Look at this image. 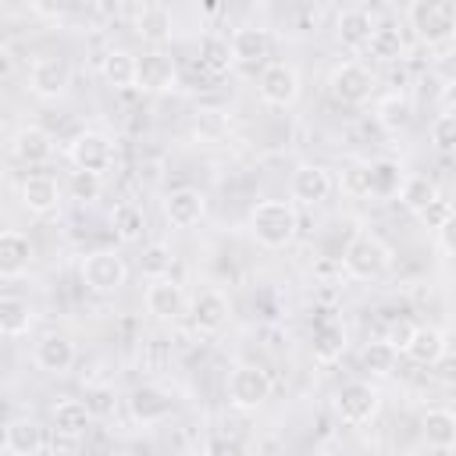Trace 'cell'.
Wrapping results in <instances>:
<instances>
[{
  "label": "cell",
  "mask_w": 456,
  "mask_h": 456,
  "mask_svg": "<svg viewBox=\"0 0 456 456\" xmlns=\"http://www.w3.org/2000/svg\"><path fill=\"white\" fill-rule=\"evenodd\" d=\"M299 232V214L289 200H260L249 207V235L264 249H285Z\"/></svg>",
  "instance_id": "cell-1"
},
{
  "label": "cell",
  "mask_w": 456,
  "mask_h": 456,
  "mask_svg": "<svg viewBox=\"0 0 456 456\" xmlns=\"http://www.w3.org/2000/svg\"><path fill=\"white\" fill-rule=\"evenodd\" d=\"M406 21L420 43L442 46L456 39V0H410Z\"/></svg>",
  "instance_id": "cell-2"
},
{
  "label": "cell",
  "mask_w": 456,
  "mask_h": 456,
  "mask_svg": "<svg viewBox=\"0 0 456 456\" xmlns=\"http://www.w3.org/2000/svg\"><path fill=\"white\" fill-rule=\"evenodd\" d=\"M392 267V249L385 239H378L374 232H360L349 239V246L342 249V271L353 281H374Z\"/></svg>",
  "instance_id": "cell-3"
},
{
  "label": "cell",
  "mask_w": 456,
  "mask_h": 456,
  "mask_svg": "<svg viewBox=\"0 0 456 456\" xmlns=\"http://www.w3.org/2000/svg\"><path fill=\"white\" fill-rule=\"evenodd\" d=\"M271 388H274V381H271V374L260 363H239V367H232L228 385H224L228 403L235 410H242V413L264 406L271 399Z\"/></svg>",
  "instance_id": "cell-4"
},
{
  "label": "cell",
  "mask_w": 456,
  "mask_h": 456,
  "mask_svg": "<svg viewBox=\"0 0 456 456\" xmlns=\"http://www.w3.org/2000/svg\"><path fill=\"white\" fill-rule=\"evenodd\" d=\"M78 274H82V285H86L89 292L107 296V292H118V289L128 281V264H125V256H118L114 249H93V253L82 256Z\"/></svg>",
  "instance_id": "cell-5"
},
{
  "label": "cell",
  "mask_w": 456,
  "mask_h": 456,
  "mask_svg": "<svg viewBox=\"0 0 456 456\" xmlns=\"http://www.w3.org/2000/svg\"><path fill=\"white\" fill-rule=\"evenodd\" d=\"M331 406H335V417H338L346 428H363V424H370V420L378 417L381 395H378V388L367 385V381H346V385L335 392Z\"/></svg>",
  "instance_id": "cell-6"
},
{
  "label": "cell",
  "mask_w": 456,
  "mask_h": 456,
  "mask_svg": "<svg viewBox=\"0 0 456 456\" xmlns=\"http://www.w3.org/2000/svg\"><path fill=\"white\" fill-rule=\"evenodd\" d=\"M64 153H68V160H71L75 171L107 175L114 167V142H110V135H103L96 128H86V132L71 135L68 146H64Z\"/></svg>",
  "instance_id": "cell-7"
},
{
  "label": "cell",
  "mask_w": 456,
  "mask_h": 456,
  "mask_svg": "<svg viewBox=\"0 0 456 456\" xmlns=\"http://www.w3.org/2000/svg\"><path fill=\"white\" fill-rule=\"evenodd\" d=\"M328 93L346 103V107H356V103H367L370 93H374V75L370 68H363L360 61H342L331 68L328 75Z\"/></svg>",
  "instance_id": "cell-8"
},
{
  "label": "cell",
  "mask_w": 456,
  "mask_h": 456,
  "mask_svg": "<svg viewBox=\"0 0 456 456\" xmlns=\"http://www.w3.org/2000/svg\"><path fill=\"white\" fill-rule=\"evenodd\" d=\"M256 93L267 107H292L299 100V71L285 61H267L256 75Z\"/></svg>",
  "instance_id": "cell-9"
},
{
  "label": "cell",
  "mask_w": 456,
  "mask_h": 456,
  "mask_svg": "<svg viewBox=\"0 0 456 456\" xmlns=\"http://www.w3.org/2000/svg\"><path fill=\"white\" fill-rule=\"evenodd\" d=\"M71 86V64L68 57H57V53H46V57H36L32 68H28V93L39 96V100H57L64 96Z\"/></svg>",
  "instance_id": "cell-10"
},
{
  "label": "cell",
  "mask_w": 456,
  "mask_h": 456,
  "mask_svg": "<svg viewBox=\"0 0 456 456\" xmlns=\"http://www.w3.org/2000/svg\"><path fill=\"white\" fill-rule=\"evenodd\" d=\"M142 303H146V314H153L157 321H178V317L185 314V306H189L185 289H182V285H178L171 274L150 278Z\"/></svg>",
  "instance_id": "cell-11"
},
{
  "label": "cell",
  "mask_w": 456,
  "mask_h": 456,
  "mask_svg": "<svg viewBox=\"0 0 456 456\" xmlns=\"http://www.w3.org/2000/svg\"><path fill=\"white\" fill-rule=\"evenodd\" d=\"M289 196L303 207H317L331 196V175L321 164H299L289 178Z\"/></svg>",
  "instance_id": "cell-12"
},
{
  "label": "cell",
  "mask_w": 456,
  "mask_h": 456,
  "mask_svg": "<svg viewBox=\"0 0 456 456\" xmlns=\"http://www.w3.org/2000/svg\"><path fill=\"white\" fill-rule=\"evenodd\" d=\"M164 217L171 228H192L207 217V196L192 185H182V189H171L164 196Z\"/></svg>",
  "instance_id": "cell-13"
},
{
  "label": "cell",
  "mask_w": 456,
  "mask_h": 456,
  "mask_svg": "<svg viewBox=\"0 0 456 456\" xmlns=\"http://www.w3.org/2000/svg\"><path fill=\"white\" fill-rule=\"evenodd\" d=\"M228 314H232V306H228V296H224L221 289H203V292H196V299L189 303V321H192V328L203 331V335L221 331V328L228 324Z\"/></svg>",
  "instance_id": "cell-14"
},
{
  "label": "cell",
  "mask_w": 456,
  "mask_h": 456,
  "mask_svg": "<svg viewBox=\"0 0 456 456\" xmlns=\"http://www.w3.org/2000/svg\"><path fill=\"white\" fill-rule=\"evenodd\" d=\"M75 342L68 338V335H57V331H50V335H43L36 346H32V363L39 367V370H46V374H68L71 367H75Z\"/></svg>",
  "instance_id": "cell-15"
},
{
  "label": "cell",
  "mask_w": 456,
  "mask_h": 456,
  "mask_svg": "<svg viewBox=\"0 0 456 456\" xmlns=\"http://www.w3.org/2000/svg\"><path fill=\"white\" fill-rule=\"evenodd\" d=\"M18 200H21V207H25L28 214L43 217V214L57 210V203H61V185H57V178L36 171V175H25V178H21Z\"/></svg>",
  "instance_id": "cell-16"
},
{
  "label": "cell",
  "mask_w": 456,
  "mask_h": 456,
  "mask_svg": "<svg viewBox=\"0 0 456 456\" xmlns=\"http://www.w3.org/2000/svg\"><path fill=\"white\" fill-rule=\"evenodd\" d=\"M128 413L135 424L150 428V424H160L167 413H171V395L160 388V385H135L132 395H128Z\"/></svg>",
  "instance_id": "cell-17"
},
{
  "label": "cell",
  "mask_w": 456,
  "mask_h": 456,
  "mask_svg": "<svg viewBox=\"0 0 456 456\" xmlns=\"http://www.w3.org/2000/svg\"><path fill=\"white\" fill-rule=\"evenodd\" d=\"M93 406L89 403H82V399H61V403H53V413H50V420H53V435H61V438H68V442H78V438H86V431L93 428Z\"/></svg>",
  "instance_id": "cell-18"
},
{
  "label": "cell",
  "mask_w": 456,
  "mask_h": 456,
  "mask_svg": "<svg viewBox=\"0 0 456 456\" xmlns=\"http://www.w3.org/2000/svg\"><path fill=\"white\" fill-rule=\"evenodd\" d=\"M271 50H274V36L267 28L246 25V28H235L232 32L235 64H267L271 61Z\"/></svg>",
  "instance_id": "cell-19"
},
{
  "label": "cell",
  "mask_w": 456,
  "mask_h": 456,
  "mask_svg": "<svg viewBox=\"0 0 456 456\" xmlns=\"http://www.w3.org/2000/svg\"><path fill=\"white\" fill-rule=\"evenodd\" d=\"M0 449H4L7 456H36V452L46 449V435H43V428L32 424L28 417H14V420H7V428H4Z\"/></svg>",
  "instance_id": "cell-20"
},
{
  "label": "cell",
  "mask_w": 456,
  "mask_h": 456,
  "mask_svg": "<svg viewBox=\"0 0 456 456\" xmlns=\"http://www.w3.org/2000/svg\"><path fill=\"white\" fill-rule=\"evenodd\" d=\"M175 75H178L175 71V61L167 53H160V50H150V53L139 57L135 89H142V93H164V89L175 86Z\"/></svg>",
  "instance_id": "cell-21"
},
{
  "label": "cell",
  "mask_w": 456,
  "mask_h": 456,
  "mask_svg": "<svg viewBox=\"0 0 456 456\" xmlns=\"http://www.w3.org/2000/svg\"><path fill=\"white\" fill-rule=\"evenodd\" d=\"M50 153H53V139H50L43 128H36V125H25V128H18V132L11 135V157H14L18 164H25V167L43 164Z\"/></svg>",
  "instance_id": "cell-22"
},
{
  "label": "cell",
  "mask_w": 456,
  "mask_h": 456,
  "mask_svg": "<svg viewBox=\"0 0 456 456\" xmlns=\"http://www.w3.org/2000/svg\"><path fill=\"white\" fill-rule=\"evenodd\" d=\"M374 28H378V25H374V18H370L363 7H349V11H342L338 21H335V36H338V43H342L346 50H367Z\"/></svg>",
  "instance_id": "cell-23"
},
{
  "label": "cell",
  "mask_w": 456,
  "mask_h": 456,
  "mask_svg": "<svg viewBox=\"0 0 456 456\" xmlns=\"http://www.w3.org/2000/svg\"><path fill=\"white\" fill-rule=\"evenodd\" d=\"M32 264V242L25 232L7 228L0 232V274L4 278H18L21 271H28Z\"/></svg>",
  "instance_id": "cell-24"
},
{
  "label": "cell",
  "mask_w": 456,
  "mask_h": 456,
  "mask_svg": "<svg viewBox=\"0 0 456 456\" xmlns=\"http://www.w3.org/2000/svg\"><path fill=\"white\" fill-rule=\"evenodd\" d=\"M420 435L431 449H456V410L449 406H431L420 417Z\"/></svg>",
  "instance_id": "cell-25"
},
{
  "label": "cell",
  "mask_w": 456,
  "mask_h": 456,
  "mask_svg": "<svg viewBox=\"0 0 456 456\" xmlns=\"http://www.w3.org/2000/svg\"><path fill=\"white\" fill-rule=\"evenodd\" d=\"M399 185H403V167H399V160L378 157V160L367 164V196L388 200V196H399Z\"/></svg>",
  "instance_id": "cell-26"
},
{
  "label": "cell",
  "mask_w": 456,
  "mask_h": 456,
  "mask_svg": "<svg viewBox=\"0 0 456 456\" xmlns=\"http://www.w3.org/2000/svg\"><path fill=\"white\" fill-rule=\"evenodd\" d=\"M103 82L114 89H135V75H139V57L128 50H107L103 53Z\"/></svg>",
  "instance_id": "cell-27"
},
{
  "label": "cell",
  "mask_w": 456,
  "mask_h": 456,
  "mask_svg": "<svg viewBox=\"0 0 456 456\" xmlns=\"http://www.w3.org/2000/svg\"><path fill=\"white\" fill-rule=\"evenodd\" d=\"M442 353H449L445 335H442L438 328H420V324H417V331H413V338H410V346H406V356H410L413 363H420V367H431Z\"/></svg>",
  "instance_id": "cell-28"
},
{
  "label": "cell",
  "mask_w": 456,
  "mask_h": 456,
  "mask_svg": "<svg viewBox=\"0 0 456 456\" xmlns=\"http://www.w3.org/2000/svg\"><path fill=\"white\" fill-rule=\"evenodd\" d=\"M32 328V306L18 296H4L0 299V335L4 338H21Z\"/></svg>",
  "instance_id": "cell-29"
},
{
  "label": "cell",
  "mask_w": 456,
  "mask_h": 456,
  "mask_svg": "<svg viewBox=\"0 0 456 456\" xmlns=\"http://www.w3.org/2000/svg\"><path fill=\"white\" fill-rule=\"evenodd\" d=\"M438 200V185L428 178V175H403V185H399V203L406 207V210H413V214H420L428 203H435Z\"/></svg>",
  "instance_id": "cell-30"
},
{
  "label": "cell",
  "mask_w": 456,
  "mask_h": 456,
  "mask_svg": "<svg viewBox=\"0 0 456 456\" xmlns=\"http://www.w3.org/2000/svg\"><path fill=\"white\" fill-rule=\"evenodd\" d=\"M200 64H203L210 75H228V71H232V64H235L232 39L203 36V39H200Z\"/></svg>",
  "instance_id": "cell-31"
},
{
  "label": "cell",
  "mask_w": 456,
  "mask_h": 456,
  "mask_svg": "<svg viewBox=\"0 0 456 456\" xmlns=\"http://www.w3.org/2000/svg\"><path fill=\"white\" fill-rule=\"evenodd\" d=\"M110 224H114V235L121 242H139L146 232V214L139 203H118L110 214Z\"/></svg>",
  "instance_id": "cell-32"
},
{
  "label": "cell",
  "mask_w": 456,
  "mask_h": 456,
  "mask_svg": "<svg viewBox=\"0 0 456 456\" xmlns=\"http://www.w3.org/2000/svg\"><path fill=\"white\" fill-rule=\"evenodd\" d=\"M342 353H346V328H342L338 321L317 324V331H314V356H317L321 363H331V360H338Z\"/></svg>",
  "instance_id": "cell-33"
},
{
  "label": "cell",
  "mask_w": 456,
  "mask_h": 456,
  "mask_svg": "<svg viewBox=\"0 0 456 456\" xmlns=\"http://www.w3.org/2000/svg\"><path fill=\"white\" fill-rule=\"evenodd\" d=\"M192 135L200 142H221L228 135V114L221 107H200L192 114Z\"/></svg>",
  "instance_id": "cell-34"
},
{
  "label": "cell",
  "mask_w": 456,
  "mask_h": 456,
  "mask_svg": "<svg viewBox=\"0 0 456 456\" xmlns=\"http://www.w3.org/2000/svg\"><path fill=\"white\" fill-rule=\"evenodd\" d=\"M378 125L381 128H388V132H399V128H406L410 121H413V103L406 100V96H399V93H392V96H385L381 103H378Z\"/></svg>",
  "instance_id": "cell-35"
},
{
  "label": "cell",
  "mask_w": 456,
  "mask_h": 456,
  "mask_svg": "<svg viewBox=\"0 0 456 456\" xmlns=\"http://www.w3.org/2000/svg\"><path fill=\"white\" fill-rule=\"evenodd\" d=\"M395 360H399V349H395L388 338H385V342H367V346H363V353H360L363 370H370V374H378V378L392 374Z\"/></svg>",
  "instance_id": "cell-36"
},
{
  "label": "cell",
  "mask_w": 456,
  "mask_h": 456,
  "mask_svg": "<svg viewBox=\"0 0 456 456\" xmlns=\"http://www.w3.org/2000/svg\"><path fill=\"white\" fill-rule=\"evenodd\" d=\"M367 50H370V57H378V61H399V57H403V36H399V28L378 25L374 36H370V43H367Z\"/></svg>",
  "instance_id": "cell-37"
},
{
  "label": "cell",
  "mask_w": 456,
  "mask_h": 456,
  "mask_svg": "<svg viewBox=\"0 0 456 456\" xmlns=\"http://www.w3.org/2000/svg\"><path fill=\"white\" fill-rule=\"evenodd\" d=\"M135 25H139V36L150 43H164L171 36V14L164 7H146Z\"/></svg>",
  "instance_id": "cell-38"
},
{
  "label": "cell",
  "mask_w": 456,
  "mask_h": 456,
  "mask_svg": "<svg viewBox=\"0 0 456 456\" xmlns=\"http://www.w3.org/2000/svg\"><path fill=\"white\" fill-rule=\"evenodd\" d=\"M139 267H142L146 278H160V274H167V271H171V249H167L164 242L146 246L142 256H139Z\"/></svg>",
  "instance_id": "cell-39"
},
{
  "label": "cell",
  "mask_w": 456,
  "mask_h": 456,
  "mask_svg": "<svg viewBox=\"0 0 456 456\" xmlns=\"http://www.w3.org/2000/svg\"><path fill=\"white\" fill-rule=\"evenodd\" d=\"M431 146L438 153H456V114H438L431 121Z\"/></svg>",
  "instance_id": "cell-40"
},
{
  "label": "cell",
  "mask_w": 456,
  "mask_h": 456,
  "mask_svg": "<svg viewBox=\"0 0 456 456\" xmlns=\"http://www.w3.org/2000/svg\"><path fill=\"white\" fill-rule=\"evenodd\" d=\"M100 178L103 175H93V171H71V192H75V200L93 203L100 196Z\"/></svg>",
  "instance_id": "cell-41"
},
{
  "label": "cell",
  "mask_w": 456,
  "mask_h": 456,
  "mask_svg": "<svg viewBox=\"0 0 456 456\" xmlns=\"http://www.w3.org/2000/svg\"><path fill=\"white\" fill-rule=\"evenodd\" d=\"M435 232H438V246H442L449 256H456V207L449 210V217H445Z\"/></svg>",
  "instance_id": "cell-42"
},
{
  "label": "cell",
  "mask_w": 456,
  "mask_h": 456,
  "mask_svg": "<svg viewBox=\"0 0 456 456\" xmlns=\"http://www.w3.org/2000/svg\"><path fill=\"white\" fill-rule=\"evenodd\" d=\"M413 331H417V324H413V321H395V324L388 328V335H385V338H388V342H392L399 353H406V346H410Z\"/></svg>",
  "instance_id": "cell-43"
},
{
  "label": "cell",
  "mask_w": 456,
  "mask_h": 456,
  "mask_svg": "<svg viewBox=\"0 0 456 456\" xmlns=\"http://www.w3.org/2000/svg\"><path fill=\"white\" fill-rule=\"evenodd\" d=\"M431 374H435L442 385H456V353H442V356L431 363Z\"/></svg>",
  "instance_id": "cell-44"
},
{
  "label": "cell",
  "mask_w": 456,
  "mask_h": 456,
  "mask_svg": "<svg viewBox=\"0 0 456 456\" xmlns=\"http://www.w3.org/2000/svg\"><path fill=\"white\" fill-rule=\"evenodd\" d=\"M449 210H452V207H449V203H445V200L438 196V200H435V203H428V207H424V210H420L417 217H420V221H424L428 228H438V224H442V221L449 217Z\"/></svg>",
  "instance_id": "cell-45"
},
{
  "label": "cell",
  "mask_w": 456,
  "mask_h": 456,
  "mask_svg": "<svg viewBox=\"0 0 456 456\" xmlns=\"http://www.w3.org/2000/svg\"><path fill=\"white\" fill-rule=\"evenodd\" d=\"M346 189L356 196H367V167H349L346 171Z\"/></svg>",
  "instance_id": "cell-46"
},
{
  "label": "cell",
  "mask_w": 456,
  "mask_h": 456,
  "mask_svg": "<svg viewBox=\"0 0 456 456\" xmlns=\"http://www.w3.org/2000/svg\"><path fill=\"white\" fill-rule=\"evenodd\" d=\"M207 452H242V442H235V438H214V442H207Z\"/></svg>",
  "instance_id": "cell-47"
},
{
  "label": "cell",
  "mask_w": 456,
  "mask_h": 456,
  "mask_svg": "<svg viewBox=\"0 0 456 456\" xmlns=\"http://www.w3.org/2000/svg\"><path fill=\"white\" fill-rule=\"evenodd\" d=\"M121 4H125V0H93V7H96V11H103V14H114Z\"/></svg>",
  "instance_id": "cell-48"
}]
</instances>
